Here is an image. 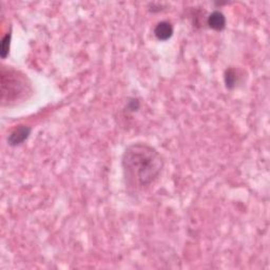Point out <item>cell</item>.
I'll list each match as a JSON object with an SVG mask.
<instances>
[{
  "label": "cell",
  "mask_w": 270,
  "mask_h": 270,
  "mask_svg": "<svg viewBox=\"0 0 270 270\" xmlns=\"http://www.w3.org/2000/svg\"><path fill=\"white\" fill-rule=\"evenodd\" d=\"M207 25H209L210 29L216 31H221L226 26V17L224 14L220 11L212 12L208 19H207Z\"/></svg>",
  "instance_id": "obj_4"
},
{
  "label": "cell",
  "mask_w": 270,
  "mask_h": 270,
  "mask_svg": "<svg viewBox=\"0 0 270 270\" xmlns=\"http://www.w3.org/2000/svg\"><path fill=\"white\" fill-rule=\"evenodd\" d=\"M224 78H225V84H226L227 89H233L235 87V85H237V81H238L237 71H235L233 68L227 69L225 72Z\"/></svg>",
  "instance_id": "obj_6"
},
{
  "label": "cell",
  "mask_w": 270,
  "mask_h": 270,
  "mask_svg": "<svg viewBox=\"0 0 270 270\" xmlns=\"http://www.w3.org/2000/svg\"><path fill=\"white\" fill-rule=\"evenodd\" d=\"M31 93L30 81L26 76L12 68L1 69V100L3 106L5 102H16Z\"/></svg>",
  "instance_id": "obj_2"
},
{
  "label": "cell",
  "mask_w": 270,
  "mask_h": 270,
  "mask_svg": "<svg viewBox=\"0 0 270 270\" xmlns=\"http://www.w3.org/2000/svg\"><path fill=\"white\" fill-rule=\"evenodd\" d=\"M122 166L128 189L137 191L152 185L161 175L164 158L150 145L134 143L124 149Z\"/></svg>",
  "instance_id": "obj_1"
},
{
  "label": "cell",
  "mask_w": 270,
  "mask_h": 270,
  "mask_svg": "<svg viewBox=\"0 0 270 270\" xmlns=\"http://www.w3.org/2000/svg\"><path fill=\"white\" fill-rule=\"evenodd\" d=\"M32 129L27 126H19L15 130L12 131L8 137V143L10 146L15 147L22 145L27 137L30 136Z\"/></svg>",
  "instance_id": "obj_3"
},
{
  "label": "cell",
  "mask_w": 270,
  "mask_h": 270,
  "mask_svg": "<svg viewBox=\"0 0 270 270\" xmlns=\"http://www.w3.org/2000/svg\"><path fill=\"white\" fill-rule=\"evenodd\" d=\"M128 110L130 111H137L138 108H140V101H138L137 99L135 98H132V99H130V101L128 102V106H127Z\"/></svg>",
  "instance_id": "obj_8"
},
{
  "label": "cell",
  "mask_w": 270,
  "mask_h": 270,
  "mask_svg": "<svg viewBox=\"0 0 270 270\" xmlns=\"http://www.w3.org/2000/svg\"><path fill=\"white\" fill-rule=\"evenodd\" d=\"M11 39H12V34L11 32L5 34V36L2 38L1 41V57L4 59L8 56L10 53V47H11Z\"/></svg>",
  "instance_id": "obj_7"
},
{
  "label": "cell",
  "mask_w": 270,
  "mask_h": 270,
  "mask_svg": "<svg viewBox=\"0 0 270 270\" xmlns=\"http://www.w3.org/2000/svg\"><path fill=\"white\" fill-rule=\"evenodd\" d=\"M154 35L158 40L166 41L173 35V26L168 22L158 23L154 29Z\"/></svg>",
  "instance_id": "obj_5"
}]
</instances>
